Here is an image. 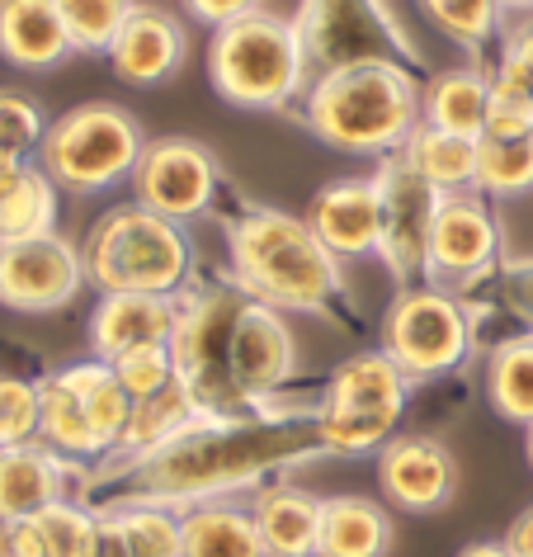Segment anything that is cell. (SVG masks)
<instances>
[{
  "label": "cell",
  "mask_w": 533,
  "mask_h": 557,
  "mask_svg": "<svg viewBox=\"0 0 533 557\" xmlns=\"http://www.w3.org/2000/svg\"><path fill=\"white\" fill-rule=\"evenodd\" d=\"M222 165L203 143L194 137H157L147 143L142 161L133 171V199L171 222H194L218 203Z\"/></svg>",
  "instance_id": "cell-11"
},
{
  "label": "cell",
  "mask_w": 533,
  "mask_h": 557,
  "mask_svg": "<svg viewBox=\"0 0 533 557\" xmlns=\"http://www.w3.org/2000/svg\"><path fill=\"white\" fill-rule=\"evenodd\" d=\"M179 322V298L161 294H104L90 317V350L95 359H114L147 350V345H171Z\"/></svg>",
  "instance_id": "cell-18"
},
{
  "label": "cell",
  "mask_w": 533,
  "mask_h": 557,
  "mask_svg": "<svg viewBox=\"0 0 533 557\" xmlns=\"http://www.w3.org/2000/svg\"><path fill=\"white\" fill-rule=\"evenodd\" d=\"M109 510H114V520H119L128 557H179V548H185V510L179 506L133 496Z\"/></svg>",
  "instance_id": "cell-33"
},
{
  "label": "cell",
  "mask_w": 533,
  "mask_h": 557,
  "mask_svg": "<svg viewBox=\"0 0 533 557\" xmlns=\"http://www.w3.org/2000/svg\"><path fill=\"white\" fill-rule=\"evenodd\" d=\"M458 557H515V553L505 548V539H500V543H468Z\"/></svg>",
  "instance_id": "cell-47"
},
{
  "label": "cell",
  "mask_w": 533,
  "mask_h": 557,
  "mask_svg": "<svg viewBox=\"0 0 533 557\" xmlns=\"http://www.w3.org/2000/svg\"><path fill=\"white\" fill-rule=\"evenodd\" d=\"M377 194H383V246L377 256L392 270L401 288H411L425 278V264H430V232H434V213H439L444 194L420 180L406 157H383L377 161V175H373Z\"/></svg>",
  "instance_id": "cell-12"
},
{
  "label": "cell",
  "mask_w": 533,
  "mask_h": 557,
  "mask_svg": "<svg viewBox=\"0 0 533 557\" xmlns=\"http://www.w3.org/2000/svg\"><path fill=\"white\" fill-rule=\"evenodd\" d=\"M293 373H298V341H293L288 317L250 298L232 336L236 387L246 393L250 407H264V401H274L293 383Z\"/></svg>",
  "instance_id": "cell-15"
},
{
  "label": "cell",
  "mask_w": 533,
  "mask_h": 557,
  "mask_svg": "<svg viewBox=\"0 0 533 557\" xmlns=\"http://www.w3.org/2000/svg\"><path fill=\"white\" fill-rule=\"evenodd\" d=\"M48 137V114L34 95L0 86V161L29 165L38 161V147Z\"/></svg>",
  "instance_id": "cell-36"
},
{
  "label": "cell",
  "mask_w": 533,
  "mask_h": 557,
  "mask_svg": "<svg viewBox=\"0 0 533 557\" xmlns=\"http://www.w3.org/2000/svg\"><path fill=\"white\" fill-rule=\"evenodd\" d=\"M90 557H128L114 510H100V515H95V553H90Z\"/></svg>",
  "instance_id": "cell-45"
},
{
  "label": "cell",
  "mask_w": 533,
  "mask_h": 557,
  "mask_svg": "<svg viewBox=\"0 0 533 557\" xmlns=\"http://www.w3.org/2000/svg\"><path fill=\"white\" fill-rule=\"evenodd\" d=\"M317 454H326L317 440V407L270 416L260 407L256 416H232V421L203 416L171 444L114 468L128 472L137 500H165L185 510L203 500H227L232 492H250L264 478Z\"/></svg>",
  "instance_id": "cell-1"
},
{
  "label": "cell",
  "mask_w": 533,
  "mask_h": 557,
  "mask_svg": "<svg viewBox=\"0 0 533 557\" xmlns=\"http://www.w3.org/2000/svg\"><path fill=\"white\" fill-rule=\"evenodd\" d=\"M486 114H491V76L482 66L439 72L425 86V100H420V123L454 137H472V143H482Z\"/></svg>",
  "instance_id": "cell-23"
},
{
  "label": "cell",
  "mask_w": 533,
  "mask_h": 557,
  "mask_svg": "<svg viewBox=\"0 0 533 557\" xmlns=\"http://www.w3.org/2000/svg\"><path fill=\"white\" fill-rule=\"evenodd\" d=\"M496 284H500L505 308H510L519 322L533 331V256L505 260V264H500V274H496Z\"/></svg>",
  "instance_id": "cell-42"
},
{
  "label": "cell",
  "mask_w": 533,
  "mask_h": 557,
  "mask_svg": "<svg viewBox=\"0 0 533 557\" xmlns=\"http://www.w3.org/2000/svg\"><path fill=\"white\" fill-rule=\"evenodd\" d=\"M293 24L302 34L312 76L387 58L420 62L416 38L401 34V20L387 15L383 0H302Z\"/></svg>",
  "instance_id": "cell-9"
},
{
  "label": "cell",
  "mask_w": 533,
  "mask_h": 557,
  "mask_svg": "<svg viewBox=\"0 0 533 557\" xmlns=\"http://www.w3.org/2000/svg\"><path fill=\"white\" fill-rule=\"evenodd\" d=\"M76 52L58 0H0V58L20 72H52Z\"/></svg>",
  "instance_id": "cell-20"
},
{
  "label": "cell",
  "mask_w": 533,
  "mask_h": 557,
  "mask_svg": "<svg viewBox=\"0 0 533 557\" xmlns=\"http://www.w3.org/2000/svg\"><path fill=\"white\" fill-rule=\"evenodd\" d=\"M420 10L444 38L472 52L505 29V0H420Z\"/></svg>",
  "instance_id": "cell-35"
},
{
  "label": "cell",
  "mask_w": 533,
  "mask_h": 557,
  "mask_svg": "<svg viewBox=\"0 0 533 557\" xmlns=\"http://www.w3.org/2000/svg\"><path fill=\"white\" fill-rule=\"evenodd\" d=\"M179 557H270L250 506L236 500H203L185 506V548Z\"/></svg>",
  "instance_id": "cell-25"
},
{
  "label": "cell",
  "mask_w": 533,
  "mask_h": 557,
  "mask_svg": "<svg viewBox=\"0 0 533 557\" xmlns=\"http://www.w3.org/2000/svg\"><path fill=\"white\" fill-rule=\"evenodd\" d=\"M524 458H529V468H533V425H524Z\"/></svg>",
  "instance_id": "cell-51"
},
{
  "label": "cell",
  "mask_w": 533,
  "mask_h": 557,
  "mask_svg": "<svg viewBox=\"0 0 533 557\" xmlns=\"http://www.w3.org/2000/svg\"><path fill=\"white\" fill-rule=\"evenodd\" d=\"M406 393H411V379L397 369V359H392L387 350H363V355L345 359V364L331 373L321 407L359 411V416H383V421H401Z\"/></svg>",
  "instance_id": "cell-21"
},
{
  "label": "cell",
  "mask_w": 533,
  "mask_h": 557,
  "mask_svg": "<svg viewBox=\"0 0 533 557\" xmlns=\"http://www.w3.org/2000/svg\"><path fill=\"white\" fill-rule=\"evenodd\" d=\"M38 425H44L38 383L20 379V373H0V449L38 444Z\"/></svg>",
  "instance_id": "cell-40"
},
{
  "label": "cell",
  "mask_w": 533,
  "mask_h": 557,
  "mask_svg": "<svg viewBox=\"0 0 533 557\" xmlns=\"http://www.w3.org/2000/svg\"><path fill=\"white\" fill-rule=\"evenodd\" d=\"M321 506L326 496H312L298 482H264L250 496V515L270 557H321Z\"/></svg>",
  "instance_id": "cell-19"
},
{
  "label": "cell",
  "mask_w": 533,
  "mask_h": 557,
  "mask_svg": "<svg viewBox=\"0 0 533 557\" xmlns=\"http://www.w3.org/2000/svg\"><path fill=\"white\" fill-rule=\"evenodd\" d=\"M58 10L76 52H109L137 0H58Z\"/></svg>",
  "instance_id": "cell-37"
},
{
  "label": "cell",
  "mask_w": 533,
  "mask_h": 557,
  "mask_svg": "<svg viewBox=\"0 0 533 557\" xmlns=\"http://www.w3.org/2000/svg\"><path fill=\"white\" fill-rule=\"evenodd\" d=\"M397 435V421L383 416H359V411H335L317 401V440L326 454H377L383 444Z\"/></svg>",
  "instance_id": "cell-38"
},
{
  "label": "cell",
  "mask_w": 533,
  "mask_h": 557,
  "mask_svg": "<svg viewBox=\"0 0 533 557\" xmlns=\"http://www.w3.org/2000/svg\"><path fill=\"white\" fill-rule=\"evenodd\" d=\"M20 171H24V165H15V161H0V194L15 185V175H20Z\"/></svg>",
  "instance_id": "cell-49"
},
{
  "label": "cell",
  "mask_w": 533,
  "mask_h": 557,
  "mask_svg": "<svg viewBox=\"0 0 533 557\" xmlns=\"http://www.w3.org/2000/svg\"><path fill=\"white\" fill-rule=\"evenodd\" d=\"M86 288V260L80 246L48 232L34 242L0 246V308L10 312H58Z\"/></svg>",
  "instance_id": "cell-13"
},
{
  "label": "cell",
  "mask_w": 533,
  "mask_h": 557,
  "mask_svg": "<svg viewBox=\"0 0 533 557\" xmlns=\"http://www.w3.org/2000/svg\"><path fill=\"white\" fill-rule=\"evenodd\" d=\"M189 20L208 24V29H222V24L250 15V10H264V0H185Z\"/></svg>",
  "instance_id": "cell-44"
},
{
  "label": "cell",
  "mask_w": 533,
  "mask_h": 557,
  "mask_svg": "<svg viewBox=\"0 0 533 557\" xmlns=\"http://www.w3.org/2000/svg\"><path fill=\"white\" fill-rule=\"evenodd\" d=\"M505 10H515V15H533V0H505Z\"/></svg>",
  "instance_id": "cell-50"
},
{
  "label": "cell",
  "mask_w": 533,
  "mask_h": 557,
  "mask_svg": "<svg viewBox=\"0 0 533 557\" xmlns=\"http://www.w3.org/2000/svg\"><path fill=\"white\" fill-rule=\"evenodd\" d=\"M185 52H189V29L179 24V15L137 0V10L119 29L114 48H109L104 58H109V66H114L119 81H128V86H137V90H151V86L171 81L179 66H185Z\"/></svg>",
  "instance_id": "cell-17"
},
{
  "label": "cell",
  "mask_w": 533,
  "mask_h": 557,
  "mask_svg": "<svg viewBox=\"0 0 533 557\" xmlns=\"http://www.w3.org/2000/svg\"><path fill=\"white\" fill-rule=\"evenodd\" d=\"M66 458L52 454L44 440L0 449V520H29L66 500Z\"/></svg>",
  "instance_id": "cell-22"
},
{
  "label": "cell",
  "mask_w": 533,
  "mask_h": 557,
  "mask_svg": "<svg viewBox=\"0 0 533 557\" xmlns=\"http://www.w3.org/2000/svg\"><path fill=\"white\" fill-rule=\"evenodd\" d=\"M377 482L383 496L406 515H434L458 492V463L434 435H392L377 449Z\"/></svg>",
  "instance_id": "cell-14"
},
{
  "label": "cell",
  "mask_w": 533,
  "mask_h": 557,
  "mask_svg": "<svg viewBox=\"0 0 533 557\" xmlns=\"http://www.w3.org/2000/svg\"><path fill=\"white\" fill-rule=\"evenodd\" d=\"M114 373H119V383L128 387L133 401H151V397H161L165 387L179 383L171 345H147V350L123 355V359H114Z\"/></svg>",
  "instance_id": "cell-41"
},
{
  "label": "cell",
  "mask_w": 533,
  "mask_h": 557,
  "mask_svg": "<svg viewBox=\"0 0 533 557\" xmlns=\"http://www.w3.org/2000/svg\"><path fill=\"white\" fill-rule=\"evenodd\" d=\"M0 557H15V520H0Z\"/></svg>",
  "instance_id": "cell-48"
},
{
  "label": "cell",
  "mask_w": 533,
  "mask_h": 557,
  "mask_svg": "<svg viewBox=\"0 0 533 557\" xmlns=\"http://www.w3.org/2000/svg\"><path fill=\"white\" fill-rule=\"evenodd\" d=\"M392 515L369 496H326L321 506V557H387Z\"/></svg>",
  "instance_id": "cell-26"
},
{
  "label": "cell",
  "mask_w": 533,
  "mask_h": 557,
  "mask_svg": "<svg viewBox=\"0 0 533 557\" xmlns=\"http://www.w3.org/2000/svg\"><path fill=\"white\" fill-rule=\"evenodd\" d=\"M62 373H66V383L80 393V401H86L90 421H95V430H100L109 458H114L123 449V440H128V425H133L137 401L128 397V387L119 383L114 364H104V359H86V364H72V369H62Z\"/></svg>",
  "instance_id": "cell-29"
},
{
  "label": "cell",
  "mask_w": 533,
  "mask_h": 557,
  "mask_svg": "<svg viewBox=\"0 0 533 557\" xmlns=\"http://www.w3.org/2000/svg\"><path fill=\"white\" fill-rule=\"evenodd\" d=\"M58 232V185L38 161L15 175V185L0 194V246L34 242V236Z\"/></svg>",
  "instance_id": "cell-30"
},
{
  "label": "cell",
  "mask_w": 533,
  "mask_h": 557,
  "mask_svg": "<svg viewBox=\"0 0 533 557\" xmlns=\"http://www.w3.org/2000/svg\"><path fill=\"white\" fill-rule=\"evenodd\" d=\"M95 553V515L76 500L15 520V557H90Z\"/></svg>",
  "instance_id": "cell-28"
},
{
  "label": "cell",
  "mask_w": 533,
  "mask_h": 557,
  "mask_svg": "<svg viewBox=\"0 0 533 557\" xmlns=\"http://www.w3.org/2000/svg\"><path fill=\"white\" fill-rule=\"evenodd\" d=\"M38 397H44V425H38V440L48 444L52 454H62L66 463H95V458H109L100 430H95L86 401L72 383H66V373H48V379H38Z\"/></svg>",
  "instance_id": "cell-24"
},
{
  "label": "cell",
  "mask_w": 533,
  "mask_h": 557,
  "mask_svg": "<svg viewBox=\"0 0 533 557\" xmlns=\"http://www.w3.org/2000/svg\"><path fill=\"white\" fill-rule=\"evenodd\" d=\"M227 264L232 284L246 298L274 312L326 317L340 308L345 278L340 260L321 246L312 222L284 208H246L227 222Z\"/></svg>",
  "instance_id": "cell-2"
},
{
  "label": "cell",
  "mask_w": 533,
  "mask_h": 557,
  "mask_svg": "<svg viewBox=\"0 0 533 557\" xmlns=\"http://www.w3.org/2000/svg\"><path fill=\"white\" fill-rule=\"evenodd\" d=\"M500 66L533 86V15H519L510 29H500Z\"/></svg>",
  "instance_id": "cell-43"
},
{
  "label": "cell",
  "mask_w": 533,
  "mask_h": 557,
  "mask_svg": "<svg viewBox=\"0 0 533 557\" xmlns=\"http://www.w3.org/2000/svg\"><path fill=\"white\" fill-rule=\"evenodd\" d=\"M377 350L397 359V369L411 383L444 379L472 355V312L462 308L458 294L411 284L387 302L383 326H377Z\"/></svg>",
  "instance_id": "cell-8"
},
{
  "label": "cell",
  "mask_w": 533,
  "mask_h": 557,
  "mask_svg": "<svg viewBox=\"0 0 533 557\" xmlns=\"http://www.w3.org/2000/svg\"><path fill=\"white\" fill-rule=\"evenodd\" d=\"M208 81L236 109H270V114L288 109L312 86L298 24L274 10H250V15L213 29Z\"/></svg>",
  "instance_id": "cell-5"
},
{
  "label": "cell",
  "mask_w": 533,
  "mask_h": 557,
  "mask_svg": "<svg viewBox=\"0 0 533 557\" xmlns=\"http://www.w3.org/2000/svg\"><path fill=\"white\" fill-rule=\"evenodd\" d=\"M307 222L335 260H363L383 246V194L369 180H331L312 194Z\"/></svg>",
  "instance_id": "cell-16"
},
{
  "label": "cell",
  "mask_w": 533,
  "mask_h": 557,
  "mask_svg": "<svg viewBox=\"0 0 533 557\" xmlns=\"http://www.w3.org/2000/svg\"><path fill=\"white\" fill-rule=\"evenodd\" d=\"M246 294L222 278V284H199L179 294V322L171 336V359L179 383L199 401L203 416L213 421H232V416H256L246 393L232 379V336L246 312Z\"/></svg>",
  "instance_id": "cell-6"
},
{
  "label": "cell",
  "mask_w": 533,
  "mask_h": 557,
  "mask_svg": "<svg viewBox=\"0 0 533 557\" xmlns=\"http://www.w3.org/2000/svg\"><path fill=\"white\" fill-rule=\"evenodd\" d=\"M505 548L515 557H533V506L519 510V520L510 524V534H505Z\"/></svg>",
  "instance_id": "cell-46"
},
{
  "label": "cell",
  "mask_w": 533,
  "mask_h": 557,
  "mask_svg": "<svg viewBox=\"0 0 533 557\" xmlns=\"http://www.w3.org/2000/svg\"><path fill=\"white\" fill-rule=\"evenodd\" d=\"M401 157L439 194H472L476 189V143L472 137H454V133H439V128H430V123H420L411 133V143L401 147Z\"/></svg>",
  "instance_id": "cell-27"
},
{
  "label": "cell",
  "mask_w": 533,
  "mask_h": 557,
  "mask_svg": "<svg viewBox=\"0 0 533 557\" xmlns=\"http://www.w3.org/2000/svg\"><path fill=\"white\" fill-rule=\"evenodd\" d=\"M505 264V232L482 194H444L430 232V264L425 284L444 294H468L482 278L500 274Z\"/></svg>",
  "instance_id": "cell-10"
},
{
  "label": "cell",
  "mask_w": 533,
  "mask_h": 557,
  "mask_svg": "<svg viewBox=\"0 0 533 557\" xmlns=\"http://www.w3.org/2000/svg\"><path fill=\"white\" fill-rule=\"evenodd\" d=\"M491 114L482 137H524L533 133V86L519 81L510 66H491Z\"/></svg>",
  "instance_id": "cell-39"
},
{
  "label": "cell",
  "mask_w": 533,
  "mask_h": 557,
  "mask_svg": "<svg viewBox=\"0 0 533 557\" xmlns=\"http://www.w3.org/2000/svg\"><path fill=\"white\" fill-rule=\"evenodd\" d=\"M147 151L142 123L119 104H76L62 119L48 123V137L38 147V165L66 194H100L133 180L137 161Z\"/></svg>",
  "instance_id": "cell-7"
},
{
  "label": "cell",
  "mask_w": 533,
  "mask_h": 557,
  "mask_svg": "<svg viewBox=\"0 0 533 557\" xmlns=\"http://www.w3.org/2000/svg\"><path fill=\"white\" fill-rule=\"evenodd\" d=\"M425 90L406 72V62H359L340 72L312 76L302 95V123L317 143L355 157H397L420 128Z\"/></svg>",
  "instance_id": "cell-3"
},
{
  "label": "cell",
  "mask_w": 533,
  "mask_h": 557,
  "mask_svg": "<svg viewBox=\"0 0 533 557\" xmlns=\"http://www.w3.org/2000/svg\"><path fill=\"white\" fill-rule=\"evenodd\" d=\"M486 401L505 421L533 425V331H519L486 355Z\"/></svg>",
  "instance_id": "cell-31"
},
{
  "label": "cell",
  "mask_w": 533,
  "mask_h": 557,
  "mask_svg": "<svg viewBox=\"0 0 533 557\" xmlns=\"http://www.w3.org/2000/svg\"><path fill=\"white\" fill-rule=\"evenodd\" d=\"M194 421H203V411H199V401L189 397L185 383L165 387V393L151 397V401H137L128 440H123V449L114 454V463H133V458L161 449V444H171L175 435H185Z\"/></svg>",
  "instance_id": "cell-32"
},
{
  "label": "cell",
  "mask_w": 533,
  "mask_h": 557,
  "mask_svg": "<svg viewBox=\"0 0 533 557\" xmlns=\"http://www.w3.org/2000/svg\"><path fill=\"white\" fill-rule=\"evenodd\" d=\"M533 189V133L524 137H482L476 143V194L510 199Z\"/></svg>",
  "instance_id": "cell-34"
},
{
  "label": "cell",
  "mask_w": 533,
  "mask_h": 557,
  "mask_svg": "<svg viewBox=\"0 0 533 557\" xmlns=\"http://www.w3.org/2000/svg\"><path fill=\"white\" fill-rule=\"evenodd\" d=\"M86 284L95 294H161L179 298L194 278V246L179 222L151 213L142 203H114L90 222L86 242Z\"/></svg>",
  "instance_id": "cell-4"
}]
</instances>
